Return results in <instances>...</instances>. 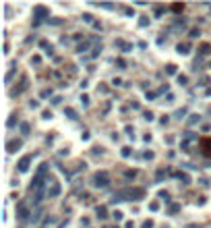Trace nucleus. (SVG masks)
<instances>
[{
  "label": "nucleus",
  "instance_id": "obj_18",
  "mask_svg": "<svg viewBox=\"0 0 211 228\" xmlns=\"http://www.w3.org/2000/svg\"><path fill=\"white\" fill-rule=\"evenodd\" d=\"M178 83H180V85H186V83H188V77H186V75H178Z\"/></svg>",
  "mask_w": 211,
  "mask_h": 228
},
{
  "label": "nucleus",
  "instance_id": "obj_11",
  "mask_svg": "<svg viewBox=\"0 0 211 228\" xmlns=\"http://www.w3.org/2000/svg\"><path fill=\"white\" fill-rule=\"evenodd\" d=\"M174 176H176V178H180V180L184 182V185H188V182H190L188 174H184V172H174Z\"/></svg>",
  "mask_w": 211,
  "mask_h": 228
},
{
  "label": "nucleus",
  "instance_id": "obj_9",
  "mask_svg": "<svg viewBox=\"0 0 211 228\" xmlns=\"http://www.w3.org/2000/svg\"><path fill=\"white\" fill-rule=\"evenodd\" d=\"M41 214H43V209H41V207H37V209H35V212L31 214V218H29V220H31L33 224H37V222L41 220Z\"/></svg>",
  "mask_w": 211,
  "mask_h": 228
},
{
  "label": "nucleus",
  "instance_id": "obj_13",
  "mask_svg": "<svg viewBox=\"0 0 211 228\" xmlns=\"http://www.w3.org/2000/svg\"><path fill=\"white\" fill-rule=\"evenodd\" d=\"M29 131H31V127H29V122H21V133H23V135H27Z\"/></svg>",
  "mask_w": 211,
  "mask_h": 228
},
{
  "label": "nucleus",
  "instance_id": "obj_4",
  "mask_svg": "<svg viewBox=\"0 0 211 228\" xmlns=\"http://www.w3.org/2000/svg\"><path fill=\"white\" fill-rule=\"evenodd\" d=\"M29 164H31V156H23L19 164H17V168H19V172H27L29 170Z\"/></svg>",
  "mask_w": 211,
  "mask_h": 228
},
{
  "label": "nucleus",
  "instance_id": "obj_36",
  "mask_svg": "<svg viewBox=\"0 0 211 228\" xmlns=\"http://www.w3.org/2000/svg\"><path fill=\"white\" fill-rule=\"evenodd\" d=\"M103 228H118V226H103Z\"/></svg>",
  "mask_w": 211,
  "mask_h": 228
},
{
  "label": "nucleus",
  "instance_id": "obj_28",
  "mask_svg": "<svg viewBox=\"0 0 211 228\" xmlns=\"http://www.w3.org/2000/svg\"><path fill=\"white\" fill-rule=\"evenodd\" d=\"M178 209H180V205H178V203H174V205L170 207V212H172V214H176V212H178Z\"/></svg>",
  "mask_w": 211,
  "mask_h": 228
},
{
  "label": "nucleus",
  "instance_id": "obj_29",
  "mask_svg": "<svg viewBox=\"0 0 211 228\" xmlns=\"http://www.w3.org/2000/svg\"><path fill=\"white\" fill-rule=\"evenodd\" d=\"M124 15H128V17H133V15H135V11H133V8H124Z\"/></svg>",
  "mask_w": 211,
  "mask_h": 228
},
{
  "label": "nucleus",
  "instance_id": "obj_5",
  "mask_svg": "<svg viewBox=\"0 0 211 228\" xmlns=\"http://www.w3.org/2000/svg\"><path fill=\"white\" fill-rule=\"evenodd\" d=\"M114 46L120 48L122 52H130V50H133V44H128V42H124V40H116V42H114Z\"/></svg>",
  "mask_w": 211,
  "mask_h": 228
},
{
  "label": "nucleus",
  "instance_id": "obj_10",
  "mask_svg": "<svg viewBox=\"0 0 211 228\" xmlns=\"http://www.w3.org/2000/svg\"><path fill=\"white\" fill-rule=\"evenodd\" d=\"M95 214H97L99 220H106V218H108V207H106V205H99L97 209H95Z\"/></svg>",
  "mask_w": 211,
  "mask_h": 228
},
{
  "label": "nucleus",
  "instance_id": "obj_2",
  "mask_svg": "<svg viewBox=\"0 0 211 228\" xmlns=\"http://www.w3.org/2000/svg\"><path fill=\"white\" fill-rule=\"evenodd\" d=\"M31 209L27 207V205H25V203H19V207H17V218H19V220H29V218H31Z\"/></svg>",
  "mask_w": 211,
  "mask_h": 228
},
{
  "label": "nucleus",
  "instance_id": "obj_12",
  "mask_svg": "<svg viewBox=\"0 0 211 228\" xmlns=\"http://www.w3.org/2000/svg\"><path fill=\"white\" fill-rule=\"evenodd\" d=\"M176 50H178V54H182V56L190 52V50H188V44H178V46H176Z\"/></svg>",
  "mask_w": 211,
  "mask_h": 228
},
{
  "label": "nucleus",
  "instance_id": "obj_7",
  "mask_svg": "<svg viewBox=\"0 0 211 228\" xmlns=\"http://www.w3.org/2000/svg\"><path fill=\"white\" fill-rule=\"evenodd\" d=\"M21 145H23V143L19 141V139H17V141H8V143H6V152H11V154H13V152L19 150Z\"/></svg>",
  "mask_w": 211,
  "mask_h": 228
},
{
  "label": "nucleus",
  "instance_id": "obj_17",
  "mask_svg": "<svg viewBox=\"0 0 211 228\" xmlns=\"http://www.w3.org/2000/svg\"><path fill=\"white\" fill-rule=\"evenodd\" d=\"M211 52V46L209 44H203V46H201V54H209Z\"/></svg>",
  "mask_w": 211,
  "mask_h": 228
},
{
  "label": "nucleus",
  "instance_id": "obj_1",
  "mask_svg": "<svg viewBox=\"0 0 211 228\" xmlns=\"http://www.w3.org/2000/svg\"><path fill=\"white\" fill-rule=\"evenodd\" d=\"M93 185L95 187H108L110 185V174L106 172V170H99V172H95V176H93Z\"/></svg>",
  "mask_w": 211,
  "mask_h": 228
},
{
  "label": "nucleus",
  "instance_id": "obj_3",
  "mask_svg": "<svg viewBox=\"0 0 211 228\" xmlns=\"http://www.w3.org/2000/svg\"><path fill=\"white\" fill-rule=\"evenodd\" d=\"M33 17H35V19H37V21H41V19H46V17H50V11H48L46 6L37 4V6L33 8Z\"/></svg>",
  "mask_w": 211,
  "mask_h": 228
},
{
  "label": "nucleus",
  "instance_id": "obj_6",
  "mask_svg": "<svg viewBox=\"0 0 211 228\" xmlns=\"http://www.w3.org/2000/svg\"><path fill=\"white\" fill-rule=\"evenodd\" d=\"M143 195H145L143 189H128V197L130 199H143Z\"/></svg>",
  "mask_w": 211,
  "mask_h": 228
},
{
  "label": "nucleus",
  "instance_id": "obj_20",
  "mask_svg": "<svg viewBox=\"0 0 211 228\" xmlns=\"http://www.w3.org/2000/svg\"><path fill=\"white\" fill-rule=\"evenodd\" d=\"M166 73H168V75H174V73H176V64H168V66H166Z\"/></svg>",
  "mask_w": 211,
  "mask_h": 228
},
{
  "label": "nucleus",
  "instance_id": "obj_25",
  "mask_svg": "<svg viewBox=\"0 0 211 228\" xmlns=\"http://www.w3.org/2000/svg\"><path fill=\"white\" fill-rule=\"evenodd\" d=\"M160 197L166 199V201H170V193H168V191H162V193H160Z\"/></svg>",
  "mask_w": 211,
  "mask_h": 228
},
{
  "label": "nucleus",
  "instance_id": "obj_26",
  "mask_svg": "<svg viewBox=\"0 0 211 228\" xmlns=\"http://www.w3.org/2000/svg\"><path fill=\"white\" fill-rule=\"evenodd\" d=\"M157 207H160V203H157V201H153V203H149V209H151V212H157Z\"/></svg>",
  "mask_w": 211,
  "mask_h": 228
},
{
  "label": "nucleus",
  "instance_id": "obj_34",
  "mask_svg": "<svg viewBox=\"0 0 211 228\" xmlns=\"http://www.w3.org/2000/svg\"><path fill=\"white\" fill-rule=\"evenodd\" d=\"M139 25H141V27H145V25H149V21H147V19H141Z\"/></svg>",
  "mask_w": 211,
  "mask_h": 228
},
{
  "label": "nucleus",
  "instance_id": "obj_32",
  "mask_svg": "<svg viewBox=\"0 0 211 228\" xmlns=\"http://www.w3.org/2000/svg\"><path fill=\"white\" fill-rule=\"evenodd\" d=\"M190 38H199V29H192L190 31Z\"/></svg>",
  "mask_w": 211,
  "mask_h": 228
},
{
  "label": "nucleus",
  "instance_id": "obj_22",
  "mask_svg": "<svg viewBox=\"0 0 211 228\" xmlns=\"http://www.w3.org/2000/svg\"><path fill=\"white\" fill-rule=\"evenodd\" d=\"M184 114H186V110H184V108L176 110V118H184Z\"/></svg>",
  "mask_w": 211,
  "mask_h": 228
},
{
  "label": "nucleus",
  "instance_id": "obj_33",
  "mask_svg": "<svg viewBox=\"0 0 211 228\" xmlns=\"http://www.w3.org/2000/svg\"><path fill=\"white\" fill-rule=\"evenodd\" d=\"M81 102H83V106H87V104H89V98H87V95H83Z\"/></svg>",
  "mask_w": 211,
  "mask_h": 228
},
{
  "label": "nucleus",
  "instance_id": "obj_8",
  "mask_svg": "<svg viewBox=\"0 0 211 228\" xmlns=\"http://www.w3.org/2000/svg\"><path fill=\"white\" fill-rule=\"evenodd\" d=\"M48 195L50 197H58L60 195V185H58V182H52V187L48 189Z\"/></svg>",
  "mask_w": 211,
  "mask_h": 228
},
{
  "label": "nucleus",
  "instance_id": "obj_35",
  "mask_svg": "<svg viewBox=\"0 0 211 228\" xmlns=\"http://www.w3.org/2000/svg\"><path fill=\"white\" fill-rule=\"evenodd\" d=\"M124 228H135V224H133V222H126V224H124Z\"/></svg>",
  "mask_w": 211,
  "mask_h": 228
},
{
  "label": "nucleus",
  "instance_id": "obj_23",
  "mask_svg": "<svg viewBox=\"0 0 211 228\" xmlns=\"http://www.w3.org/2000/svg\"><path fill=\"white\" fill-rule=\"evenodd\" d=\"M124 174H126V178H135L137 176V170H126Z\"/></svg>",
  "mask_w": 211,
  "mask_h": 228
},
{
  "label": "nucleus",
  "instance_id": "obj_30",
  "mask_svg": "<svg viewBox=\"0 0 211 228\" xmlns=\"http://www.w3.org/2000/svg\"><path fill=\"white\" fill-rule=\"evenodd\" d=\"M48 95H52L50 89H43V91H41V98H48Z\"/></svg>",
  "mask_w": 211,
  "mask_h": 228
},
{
  "label": "nucleus",
  "instance_id": "obj_14",
  "mask_svg": "<svg viewBox=\"0 0 211 228\" xmlns=\"http://www.w3.org/2000/svg\"><path fill=\"white\" fill-rule=\"evenodd\" d=\"M201 120L199 114H190V118H188V125H197V122Z\"/></svg>",
  "mask_w": 211,
  "mask_h": 228
},
{
  "label": "nucleus",
  "instance_id": "obj_19",
  "mask_svg": "<svg viewBox=\"0 0 211 228\" xmlns=\"http://www.w3.org/2000/svg\"><path fill=\"white\" fill-rule=\"evenodd\" d=\"M112 218H114L116 222H120L122 218H124V214H122V212H114V214H112Z\"/></svg>",
  "mask_w": 211,
  "mask_h": 228
},
{
  "label": "nucleus",
  "instance_id": "obj_21",
  "mask_svg": "<svg viewBox=\"0 0 211 228\" xmlns=\"http://www.w3.org/2000/svg\"><path fill=\"white\" fill-rule=\"evenodd\" d=\"M141 228H153V220H145L141 224Z\"/></svg>",
  "mask_w": 211,
  "mask_h": 228
},
{
  "label": "nucleus",
  "instance_id": "obj_16",
  "mask_svg": "<svg viewBox=\"0 0 211 228\" xmlns=\"http://www.w3.org/2000/svg\"><path fill=\"white\" fill-rule=\"evenodd\" d=\"M64 114H66V116H68V118H73V120L77 118V112H75L73 108H66V110H64Z\"/></svg>",
  "mask_w": 211,
  "mask_h": 228
},
{
  "label": "nucleus",
  "instance_id": "obj_15",
  "mask_svg": "<svg viewBox=\"0 0 211 228\" xmlns=\"http://www.w3.org/2000/svg\"><path fill=\"white\" fill-rule=\"evenodd\" d=\"M87 50H89V42H83L81 46L77 48V52H81V54H83V52H87Z\"/></svg>",
  "mask_w": 211,
  "mask_h": 228
},
{
  "label": "nucleus",
  "instance_id": "obj_31",
  "mask_svg": "<svg viewBox=\"0 0 211 228\" xmlns=\"http://www.w3.org/2000/svg\"><path fill=\"white\" fill-rule=\"evenodd\" d=\"M122 156H124V158H128V156H130V150H128V147H124V150H122Z\"/></svg>",
  "mask_w": 211,
  "mask_h": 228
},
{
  "label": "nucleus",
  "instance_id": "obj_24",
  "mask_svg": "<svg viewBox=\"0 0 211 228\" xmlns=\"http://www.w3.org/2000/svg\"><path fill=\"white\" fill-rule=\"evenodd\" d=\"M116 66H118V68H126V62H124L122 58H118V60H116Z\"/></svg>",
  "mask_w": 211,
  "mask_h": 228
},
{
  "label": "nucleus",
  "instance_id": "obj_27",
  "mask_svg": "<svg viewBox=\"0 0 211 228\" xmlns=\"http://www.w3.org/2000/svg\"><path fill=\"white\" fill-rule=\"evenodd\" d=\"M83 19H85V21H87V23H95V21H93V19H91V15H87V13H85V15H83Z\"/></svg>",
  "mask_w": 211,
  "mask_h": 228
}]
</instances>
